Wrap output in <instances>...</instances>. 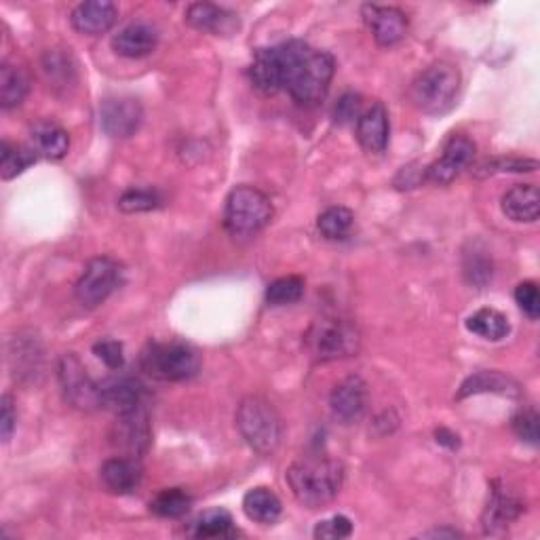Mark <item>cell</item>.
I'll list each match as a JSON object with an SVG mask.
<instances>
[{"label": "cell", "mask_w": 540, "mask_h": 540, "mask_svg": "<svg viewBox=\"0 0 540 540\" xmlns=\"http://www.w3.org/2000/svg\"><path fill=\"white\" fill-rule=\"evenodd\" d=\"M467 330L479 338L496 342L511 332V325L503 313L494 311V308H481L467 319Z\"/></svg>", "instance_id": "28"}, {"label": "cell", "mask_w": 540, "mask_h": 540, "mask_svg": "<svg viewBox=\"0 0 540 540\" xmlns=\"http://www.w3.org/2000/svg\"><path fill=\"white\" fill-rule=\"evenodd\" d=\"M123 283V266L112 258H93L81 279L76 281L74 294L85 308H95L108 300V296Z\"/></svg>", "instance_id": "8"}, {"label": "cell", "mask_w": 540, "mask_h": 540, "mask_svg": "<svg viewBox=\"0 0 540 540\" xmlns=\"http://www.w3.org/2000/svg\"><path fill=\"white\" fill-rule=\"evenodd\" d=\"M361 117V98L357 93H344L334 106V121L340 125H349Z\"/></svg>", "instance_id": "41"}, {"label": "cell", "mask_w": 540, "mask_h": 540, "mask_svg": "<svg viewBox=\"0 0 540 540\" xmlns=\"http://www.w3.org/2000/svg\"><path fill=\"white\" fill-rule=\"evenodd\" d=\"M351 532H353L351 519L344 515H336L332 519H325V522H319L313 534L315 538H321V540H340V538L351 536Z\"/></svg>", "instance_id": "38"}, {"label": "cell", "mask_w": 540, "mask_h": 540, "mask_svg": "<svg viewBox=\"0 0 540 540\" xmlns=\"http://www.w3.org/2000/svg\"><path fill=\"white\" fill-rule=\"evenodd\" d=\"M102 481L104 486L114 494H131L142 481V467L138 458L117 456L110 458L102 465Z\"/></svg>", "instance_id": "22"}, {"label": "cell", "mask_w": 540, "mask_h": 540, "mask_svg": "<svg viewBox=\"0 0 540 540\" xmlns=\"http://www.w3.org/2000/svg\"><path fill=\"white\" fill-rule=\"evenodd\" d=\"M30 89V81L22 68L9 62L0 66V106L11 110L26 100Z\"/></svg>", "instance_id": "27"}, {"label": "cell", "mask_w": 540, "mask_h": 540, "mask_svg": "<svg viewBox=\"0 0 540 540\" xmlns=\"http://www.w3.org/2000/svg\"><path fill=\"white\" fill-rule=\"evenodd\" d=\"M140 363L148 376L163 382L190 380L201 370L197 351L182 342H150L142 351Z\"/></svg>", "instance_id": "5"}, {"label": "cell", "mask_w": 540, "mask_h": 540, "mask_svg": "<svg viewBox=\"0 0 540 540\" xmlns=\"http://www.w3.org/2000/svg\"><path fill=\"white\" fill-rule=\"evenodd\" d=\"M524 511H526V505L522 498L503 486H496L492 490V496L488 500V507L484 511V517H481V522H484L486 532H498L507 528L511 522H515V519Z\"/></svg>", "instance_id": "21"}, {"label": "cell", "mask_w": 540, "mask_h": 540, "mask_svg": "<svg viewBox=\"0 0 540 540\" xmlns=\"http://www.w3.org/2000/svg\"><path fill=\"white\" fill-rule=\"evenodd\" d=\"M243 511L245 515L256 524L270 526L281 517V500L279 496L268 488H254L243 496Z\"/></svg>", "instance_id": "25"}, {"label": "cell", "mask_w": 540, "mask_h": 540, "mask_svg": "<svg viewBox=\"0 0 540 540\" xmlns=\"http://www.w3.org/2000/svg\"><path fill=\"white\" fill-rule=\"evenodd\" d=\"M190 505H192V496L186 490L167 488L154 496V500L150 503V511L165 519H176V517L186 515Z\"/></svg>", "instance_id": "32"}, {"label": "cell", "mask_w": 540, "mask_h": 540, "mask_svg": "<svg viewBox=\"0 0 540 540\" xmlns=\"http://www.w3.org/2000/svg\"><path fill=\"white\" fill-rule=\"evenodd\" d=\"M334 68V57L327 51L313 49L302 41H292L283 91L302 106H317L330 91Z\"/></svg>", "instance_id": "1"}, {"label": "cell", "mask_w": 540, "mask_h": 540, "mask_svg": "<svg viewBox=\"0 0 540 540\" xmlns=\"http://www.w3.org/2000/svg\"><path fill=\"white\" fill-rule=\"evenodd\" d=\"M197 538H226L235 534L233 515L224 509H209L205 511L197 522L195 530H192Z\"/></svg>", "instance_id": "33"}, {"label": "cell", "mask_w": 540, "mask_h": 540, "mask_svg": "<svg viewBox=\"0 0 540 540\" xmlns=\"http://www.w3.org/2000/svg\"><path fill=\"white\" fill-rule=\"evenodd\" d=\"M363 19L380 47H393L408 34V17L397 7L365 5Z\"/></svg>", "instance_id": "15"}, {"label": "cell", "mask_w": 540, "mask_h": 540, "mask_svg": "<svg viewBox=\"0 0 540 540\" xmlns=\"http://www.w3.org/2000/svg\"><path fill=\"white\" fill-rule=\"evenodd\" d=\"M458 89L460 72L452 64L437 62L416 76L410 98L424 114H443L454 106Z\"/></svg>", "instance_id": "6"}, {"label": "cell", "mask_w": 540, "mask_h": 540, "mask_svg": "<svg viewBox=\"0 0 540 540\" xmlns=\"http://www.w3.org/2000/svg\"><path fill=\"white\" fill-rule=\"evenodd\" d=\"M100 405L114 414H125L144 405V387L131 376H112L100 384Z\"/></svg>", "instance_id": "16"}, {"label": "cell", "mask_w": 540, "mask_h": 540, "mask_svg": "<svg viewBox=\"0 0 540 540\" xmlns=\"http://www.w3.org/2000/svg\"><path fill=\"white\" fill-rule=\"evenodd\" d=\"M538 422H540L538 414L534 410H526L513 418V431L522 441L536 446L538 439H540V424Z\"/></svg>", "instance_id": "39"}, {"label": "cell", "mask_w": 540, "mask_h": 540, "mask_svg": "<svg viewBox=\"0 0 540 540\" xmlns=\"http://www.w3.org/2000/svg\"><path fill=\"white\" fill-rule=\"evenodd\" d=\"M152 441V429H150V416L146 405H140L131 412L119 414L117 422L112 424L110 431V443L117 450L125 452V456L142 458Z\"/></svg>", "instance_id": "10"}, {"label": "cell", "mask_w": 540, "mask_h": 540, "mask_svg": "<svg viewBox=\"0 0 540 540\" xmlns=\"http://www.w3.org/2000/svg\"><path fill=\"white\" fill-rule=\"evenodd\" d=\"M161 205V197L157 190L150 188H129L119 199V209L125 214H140V211H152Z\"/></svg>", "instance_id": "36"}, {"label": "cell", "mask_w": 540, "mask_h": 540, "mask_svg": "<svg viewBox=\"0 0 540 540\" xmlns=\"http://www.w3.org/2000/svg\"><path fill=\"white\" fill-rule=\"evenodd\" d=\"M289 64V41L256 51L249 66V79L266 95H275L285 89V74Z\"/></svg>", "instance_id": "11"}, {"label": "cell", "mask_w": 540, "mask_h": 540, "mask_svg": "<svg viewBox=\"0 0 540 540\" xmlns=\"http://www.w3.org/2000/svg\"><path fill=\"white\" fill-rule=\"evenodd\" d=\"M475 157V144L467 135H452L448 144L443 146L441 157L427 167V180L446 186L454 182L462 169H467Z\"/></svg>", "instance_id": "12"}, {"label": "cell", "mask_w": 540, "mask_h": 540, "mask_svg": "<svg viewBox=\"0 0 540 540\" xmlns=\"http://www.w3.org/2000/svg\"><path fill=\"white\" fill-rule=\"evenodd\" d=\"M36 159V152L30 146L3 142V148H0V176H3V180H11L34 165Z\"/></svg>", "instance_id": "30"}, {"label": "cell", "mask_w": 540, "mask_h": 540, "mask_svg": "<svg viewBox=\"0 0 540 540\" xmlns=\"http://www.w3.org/2000/svg\"><path fill=\"white\" fill-rule=\"evenodd\" d=\"M479 393H500V395H517V384L509 376L496 370H481L469 376L456 395V399H465Z\"/></svg>", "instance_id": "26"}, {"label": "cell", "mask_w": 540, "mask_h": 540, "mask_svg": "<svg viewBox=\"0 0 540 540\" xmlns=\"http://www.w3.org/2000/svg\"><path fill=\"white\" fill-rule=\"evenodd\" d=\"M11 359L17 361V372L19 376H32V374H38V370H41V349H38V342L36 340H24L19 338L15 342V351L11 353Z\"/></svg>", "instance_id": "35"}, {"label": "cell", "mask_w": 540, "mask_h": 540, "mask_svg": "<svg viewBox=\"0 0 540 540\" xmlns=\"http://www.w3.org/2000/svg\"><path fill=\"white\" fill-rule=\"evenodd\" d=\"M389 112L384 104L374 102L368 110L361 112L357 121V140L363 150L380 154L389 146Z\"/></svg>", "instance_id": "18"}, {"label": "cell", "mask_w": 540, "mask_h": 540, "mask_svg": "<svg viewBox=\"0 0 540 540\" xmlns=\"http://www.w3.org/2000/svg\"><path fill=\"white\" fill-rule=\"evenodd\" d=\"M93 353L98 355L110 370H121L125 363L123 344L117 340H102L93 346Z\"/></svg>", "instance_id": "42"}, {"label": "cell", "mask_w": 540, "mask_h": 540, "mask_svg": "<svg viewBox=\"0 0 540 540\" xmlns=\"http://www.w3.org/2000/svg\"><path fill=\"white\" fill-rule=\"evenodd\" d=\"M100 121L110 138H131L144 121V110L133 98H110L102 104Z\"/></svg>", "instance_id": "14"}, {"label": "cell", "mask_w": 540, "mask_h": 540, "mask_svg": "<svg viewBox=\"0 0 540 540\" xmlns=\"http://www.w3.org/2000/svg\"><path fill=\"white\" fill-rule=\"evenodd\" d=\"M424 536L429 538H441V536H448V538H456L460 536L456 530H431V532H424Z\"/></svg>", "instance_id": "46"}, {"label": "cell", "mask_w": 540, "mask_h": 540, "mask_svg": "<svg viewBox=\"0 0 540 540\" xmlns=\"http://www.w3.org/2000/svg\"><path fill=\"white\" fill-rule=\"evenodd\" d=\"M15 422H17V412H15L13 397L3 395V399H0V433H3V441L11 439Z\"/></svg>", "instance_id": "43"}, {"label": "cell", "mask_w": 540, "mask_h": 540, "mask_svg": "<svg viewBox=\"0 0 540 540\" xmlns=\"http://www.w3.org/2000/svg\"><path fill=\"white\" fill-rule=\"evenodd\" d=\"M57 378L66 401L76 410H95L100 405V384L87 374L85 365L74 353H66L57 363Z\"/></svg>", "instance_id": "9"}, {"label": "cell", "mask_w": 540, "mask_h": 540, "mask_svg": "<svg viewBox=\"0 0 540 540\" xmlns=\"http://www.w3.org/2000/svg\"><path fill=\"white\" fill-rule=\"evenodd\" d=\"M481 176L488 173H524V171H536L538 163L534 159H494L479 167Z\"/></svg>", "instance_id": "40"}, {"label": "cell", "mask_w": 540, "mask_h": 540, "mask_svg": "<svg viewBox=\"0 0 540 540\" xmlns=\"http://www.w3.org/2000/svg\"><path fill=\"white\" fill-rule=\"evenodd\" d=\"M332 414L342 424H355L368 410V384L359 376L340 380L330 395Z\"/></svg>", "instance_id": "13"}, {"label": "cell", "mask_w": 540, "mask_h": 540, "mask_svg": "<svg viewBox=\"0 0 540 540\" xmlns=\"http://www.w3.org/2000/svg\"><path fill=\"white\" fill-rule=\"evenodd\" d=\"M515 302L530 319L540 317V292L534 281H524L515 287Z\"/></svg>", "instance_id": "37"}, {"label": "cell", "mask_w": 540, "mask_h": 540, "mask_svg": "<svg viewBox=\"0 0 540 540\" xmlns=\"http://www.w3.org/2000/svg\"><path fill=\"white\" fill-rule=\"evenodd\" d=\"M119 17V9L114 3H108V0H89V3L76 5L70 22L76 32L89 34V36H98L108 32L114 22Z\"/></svg>", "instance_id": "17"}, {"label": "cell", "mask_w": 540, "mask_h": 540, "mask_svg": "<svg viewBox=\"0 0 540 540\" xmlns=\"http://www.w3.org/2000/svg\"><path fill=\"white\" fill-rule=\"evenodd\" d=\"M355 214L346 207H327L317 220L319 233L330 241H342L353 233Z\"/></svg>", "instance_id": "29"}, {"label": "cell", "mask_w": 540, "mask_h": 540, "mask_svg": "<svg viewBox=\"0 0 540 540\" xmlns=\"http://www.w3.org/2000/svg\"><path fill=\"white\" fill-rule=\"evenodd\" d=\"M30 148L36 152V157L51 161L64 159L70 148V135L53 121H38L30 129Z\"/></svg>", "instance_id": "23"}, {"label": "cell", "mask_w": 540, "mask_h": 540, "mask_svg": "<svg viewBox=\"0 0 540 540\" xmlns=\"http://www.w3.org/2000/svg\"><path fill=\"white\" fill-rule=\"evenodd\" d=\"M471 264L467 262L465 264V275L471 283L475 285H484L490 277H492V264L486 260V258H479V256H469Z\"/></svg>", "instance_id": "44"}, {"label": "cell", "mask_w": 540, "mask_h": 540, "mask_svg": "<svg viewBox=\"0 0 540 540\" xmlns=\"http://www.w3.org/2000/svg\"><path fill=\"white\" fill-rule=\"evenodd\" d=\"M237 429L245 443L262 456L275 454L281 443V418L264 397H245L237 410Z\"/></svg>", "instance_id": "3"}, {"label": "cell", "mask_w": 540, "mask_h": 540, "mask_svg": "<svg viewBox=\"0 0 540 540\" xmlns=\"http://www.w3.org/2000/svg\"><path fill=\"white\" fill-rule=\"evenodd\" d=\"M306 344L317 361H336L359 353L361 334L346 319H319L308 330Z\"/></svg>", "instance_id": "7"}, {"label": "cell", "mask_w": 540, "mask_h": 540, "mask_svg": "<svg viewBox=\"0 0 540 540\" xmlns=\"http://www.w3.org/2000/svg\"><path fill=\"white\" fill-rule=\"evenodd\" d=\"M159 45V30L146 22H133L112 36V49L129 60L150 55Z\"/></svg>", "instance_id": "19"}, {"label": "cell", "mask_w": 540, "mask_h": 540, "mask_svg": "<svg viewBox=\"0 0 540 540\" xmlns=\"http://www.w3.org/2000/svg\"><path fill=\"white\" fill-rule=\"evenodd\" d=\"M435 437H437V441L441 443V446H448V448H452V450H456L458 448V435H454V433H450L448 429H439V431H435Z\"/></svg>", "instance_id": "45"}, {"label": "cell", "mask_w": 540, "mask_h": 540, "mask_svg": "<svg viewBox=\"0 0 540 540\" xmlns=\"http://www.w3.org/2000/svg\"><path fill=\"white\" fill-rule=\"evenodd\" d=\"M186 24L199 32H209L216 36H228L239 28L235 13L211 3H195L186 9Z\"/></svg>", "instance_id": "20"}, {"label": "cell", "mask_w": 540, "mask_h": 540, "mask_svg": "<svg viewBox=\"0 0 540 540\" xmlns=\"http://www.w3.org/2000/svg\"><path fill=\"white\" fill-rule=\"evenodd\" d=\"M43 72L53 87H68L76 81V70L70 62V53H64V49H51L45 53Z\"/></svg>", "instance_id": "31"}, {"label": "cell", "mask_w": 540, "mask_h": 540, "mask_svg": "<svg viewBox=\"0 0 540 540\" xmlns=\"http://www.w3.org/2000/svg\"><path fill=\"white\" fill-rule=\"evenodd\" d=\"M505 216L513 222H536L540 214V192L534 184H517L503 197Z\"/></svg>", "instance_id": "24"}, {"label": "cell", "mask_w": 540, "mask_h": 540, "mask_svg": "<svg viewBox=\"0 0 540 540\" xmlns=\"http://www.w3.org/2000/svg\"><path fill=\"white\" fill-rule=\"evenodd\" d=\"M275 216L270 199L254 186H237L230 190L224 207V228L233 237H254Z\"/></svg>", "instance_id": "4"}, {"label": "cell", "mask_w": 540, "mask_h": 540, "mask_svg": "<svg viewBox=\"0 0 540 540\" xmlns=\"http://www.w3.org/2000/svg\"><path fill=\"white\" fill-rule=\"evenodd\" d=\"M285 477L298 503L317 509L332 503L338 496L344 481V467L332 458H302L287 469Z\"/></svg>", "instance_id": "2"}, {"label": "cell", "mask_w": 540, "mask_h": 540, "mask_svg": "<svg viewBox=\"0 0 540 540\" xmlns=\"http://www.w3.org/2000/svg\"><path fill=\"white\" fill-rule=\"evenodd\" d=\"M304 296V279L300 277H281L266 289V302L273 306L294 304Z\"/></svg>", "instance_id": "34"}]
</instances>
